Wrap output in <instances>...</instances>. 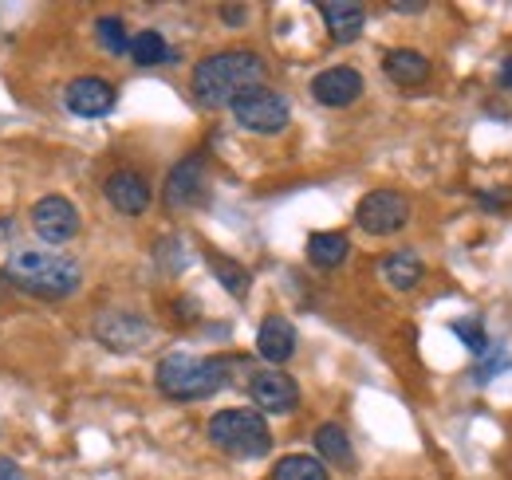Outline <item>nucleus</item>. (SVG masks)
Instances as JSON below:
<instances>
[{
  "label": "nucleus",
  "instance_id": "nucleus-28",
  "mask_svg": "<svg viewBox=\"0 0 512 480\" xmlns=\"http://www.w3.org/2000/svg\"><path fill=\"white\" fill-rule=\"evenodd\" d=\"M390 8H394V12H406V16H418V12H426V4H418V0H394Z\"/></svg>",
  "mask_w": 512,
  "mask_h": 480
},
{
  "label": "nucleus",
  "instance_id": "nucleus-15",
  "mask_svg": "<svg viewBox=\"0 0 512 480\" xmlns=\"http://www.w3.org/2000/svg\"><path fill=\"white\" fill-rule=\"evenodd\" d=\"M320 16L327 24V32H331V40H339V44H351L367 28V8L351 4V0H323Z\"/></svg>",
  "mask_w": 512,
  "mask_h": 480
},
{
  "label": "nucleus",
  "instance_id": "nucleus-2",
  "mask_svg": "<svg viewBox=\"0 0 512 480\" xmlns=\"http://www.w3.org/2000/svg\"><path fill=\"white\" fill-rule=\"evenodd\" d=\"M4 276L12 288H20L36 300H67L83 284L79 260L56 252V248H16L4 264Z\"/></svg>",
  "mask_w": 512,
  "mask_h": 480
},
{
  "label": "nucleus",
  "instance_id": "nucleus-4",
  "mask_svg": "<svg viewBox=\"0 0 512 480\" xmlns=\"http://www.w3.org/2000/svg\"><path fill=\"white\" fill-rule=\"evenodd\" d=\"M209 441L237 457V461H256V457H268L272 449V433H268V421L260 410H221L209 418Z\"/></svg>",
  "mask_w": 512,
  "mask_h": 480
},
{
  "label": "nucleus",
  "instance_id": "nucleus-21",
  "mask_svg": "<svg viewBox=\"0 0 512 480\" xmlns=\"http://www.w3.org/2000/svg\"><path fill=\"white\" fill-rule=\"evenodd\" d=\"M205 260H209L217 284H221L229 296L241 300V296L249 292V272H245V264H237V260H229V256H221V252H205Z\"/></svg>",
  "mask_w": 512,
  "mask_h": 480
},
{
  "label": "nucleus",
  "instance_id": "nucleus-10",
  "mask_svg": "<svg viewBox=\"0 0 512 480\" xmlns=\"http://www.w3.org/2000/svg\"><path fill=\"white\" fill-rule=\"evenodd\" d=\"M115 99H119L115 83L103 79V75H79V79L67 83L64 91V107L75 119H103V115H111Z\"/></svg>",
  "mask_w": 512,
  "mask_h": 480
},
{
  "label": "nucleus",
  "instance_id": "nucleus-26",
  "mask_svg": "<svg viewBox=\"0 0 512 480\" xmlns=\"http://www.w3.org/2000/svg\"><path fill=\"white\" fill-rule=\"evenodd\" d=\"M501 370H509V355H497V359H489V362H481V370L473 374L477 382H489L493 374H501Z\"/></svg>",
  "mask_w": 512,
  "mask_h": 480
},
{
  "label": "nucleus",
  "instance_id": "nucleus-16",
  "mask_svg": "<svg viewBox=\"0 0 512 480\" xmlns=\"http://www.w3.org/2000/svg\"><path fill=\"white\" fill-rule=\"evenodd\" d=\"M379 272H383V280L394 292H414L422 284V276H426V264H422L418 252L398 248V252H390V256L379 260Z\"/></svg>",
  "mask_w": 512,
  "mask_h": 480
},
{
  "label": "nucleus",
  "instance_id": "nucleus-20",
  "mask_svg": "<svg viewBox=\"0 0 512 480\" xmlns=\"http://www.w3.org/2000/svg\"><path fill=\"white\" fill-rule=\"evenodd\" d=\"M347 252H351V240L343 233H312L308 237V260L316 268H339L347 260Z\"/></svg>",
  "mask_w": 512,
  "mask_h": 480
},
{
  "label": "nucleus",
  "instance_id": "nucleus-27",
  "mask_svg": "<svg viewBox=\"0 0 512 480\" xmlns=\"http://www.w3.org/2000/svg\"><path fill=\"white\" fill-rule=\"evenodd\" d=\"M0 480H24L20 465H16L12 457H0Z\"/></svg>",
  "mask_w": 512,
  "mask_h": 480
},
{
  "label": "nucleus",
  "instance_id": "nucleus-8",
  "mask_svg": "<svg viewBox=\"0 0 512 480\" xmlns=\"http://www.w3.org/2000/svg\"><path fill=\"white\" fill-rule=\"evenodd\" d=\"M95 339L111 351H138L154 339L150 319L130 315V311H99L95 315Z\"/></svg>",
  "mask_w": 512,
  "mask_h": 480
},
{
  "label": "nucleus",
  "instance_id": "nucleus-5",
  "mask_svg": "<svg viewBox=\"0 0 512 480\" xmlns=\"http://www.w3.org/2000/svg\"><path fill=\"white\" fill-rule=\"evenodd\" d=\"M406 221H410V197L398 189H371L355 209V225L371 237H390Z\"/></svg>",
  "mask_w": 512,
  "mask_h": 480
},
{
  "label": "nucleus",
  "instance_id": "nucleus-22",
  "mask_svg": "<svg viewBox=\"0 0 512 480\" xmlns=\"http://www.w3.org/2000/svg\"><path fill=\"white\" fill-rule=\"evenodd\" d=\"M272 480H331V477H327L323 461H316V457H308V453H288V457L276 461Z\"/></svg>",
  "mask_w": 512,
  "mask_h": 480
},
{
  "label": "nucleus",
  "instance_id": "nucleus-7",
  "mask_svg": "<svg viewBox=\"0 0 512 480\" xmlns=\"http://www.w3.org/2000/svg\"><path fill=\"white\" fill-rule=\"evenodd\" d=\"M162 197H166V209L170 213H190L197 205H205V197H209V166H205V158L201 154L182 158L170 170Z\"/></svg>",
  "mask_w": 512,
  "mask_h": 480
},
{
  "label": "nucleus",
  "instance_id": "nucleus-19",
  "mask_svg": "<svg viewBox=\"0 0 512 480\" xmlns=\"http://www.w3.org/2000/svg\"><path fill=\"white\" fill-rule=\"evenodd\" d=\"M130 60L138 63V67H158V63L178 60V52L166 44L162 32L146 28V32H138V36H130Z\"/></svg>",
  "mask_w": 512,
  "mask_h": 480
},
{
  "label": "nucleus",
  "instance_id": "nucleus-6",
  "mask_svg": "<svg viewBox=\"0 0 512 480\" xmlns=\"http://www.w3.org/2000/svg\"><path fill=\"white\" fill-rule=\"evenodd\" d=\"M229 111H233L237 126H245V130H253V134H280V130L292 122V107H288V99H284V95H276V91H268V87L249 91V95H245V99H237Z\"/></svg>",
  "mask_w": 512,
  "mask_h": 480
},
{
  "label": "nucleus",
  "instance_id": "nucleus-32",
  "mask_svg": "<svg viewBox=\"0 0 512 480\" xmlns=\"http://www.w3.org/2000/svg\"><path fill=\"white\" fill-rule=\"evenodd\" d=\"M4 288H8V276H4V268H0V292H4Z\"/></svg>",
  "mask_w": 512,
  "mask_h": 480
},
{
  "label": "nucleus",
  "instance_id": "nucleus-23",
  "mask_svg": "<svg viewBox=\"0 0 512 480\" xmlns=\"http://www.w3.org/2000/svg\"><path fill=\"white\" fill-rule=\"evenodd\" d=\"M95 36L107 48V56H130V36L123 16H99L95 20Z\"/></svg>",
  "mask_w": 512,
  "mask_h": 480
},
{
  "label": "nucleus",
  "instance_id": "nucleus-9",
  "mask_svg": "<svg viewBox=\"0 0 512 480\" xmlns=\"http://www.w3.org/2000/svg\"><path fill=\"white\" fill-rule=\"evenodd\" d=\"M32 229H36V237L48 240V244H67L83 229V221H79V209L67 197L48 193V197H40L32 205Z\"/></svg>",
  "mask_w": 512,
  "mask_h": 480
},
{
  "label": "nucleus",
  "instance_id": "nucleus-30",
  "mask_svg": "<svg viewBox=\"0 0 512 480\" xmlns=\"http://www.w3.org/2000/svg\"><path fill=\"white\" fill-rule=\"evenodd\" d=\"M501 87H509V91H512V56L501 63Z\"/></svg>",
  "mask_w": 512,
  "mask_h": 480
},
{
  "label": "nucleus",
  "instance_id": "nucleus-29",
  "mask_svg": "<svg viewBox=\"0 0 512 480\" xmlns=\"http://www.w3.org/2000/svg\"><path fill=\"white\" fill-rule=\"evenodd\" d=\"M16 237V221L12 217H0V240H12Z\"/></svg>",
  "mask_w": 512,
  "mask_h": 480
},
{
  "label": "nucleus",
  "instance_id": "nucleus-18",
  "mask_svg": "<svg viewBox=\"0 0 512 480\" xmlns=\"http://www.w3.org/2000/svg\"><path fill=\"white\" fill-rule=\"evenodd\" d=\"M316 449H320L323 461H331V465H339V469H355V449H351L343 425L323 421L320 429H316Z\"/></svg>",
  "mask_w": 512,
  "mask_h": 480
},
{
  "label": "nucleus",
  "instance_id": "nucleus-24",
  "mask_svg": "<svg viewBox=\"0 0 512 480\" xmlns=\"http://www.w3.org/2000/svg\"><path fill=\"white\" fill-rule=\"evenodd\" d=\"M453 335L473 351V355H485V347H489V339H485V327L477 323V319H457L453 323Z\"/></svg>",
  "mask_w": 512,
  "mask_h": 480
},
{
  "label": "nucleus",
  "instance_id": "nucleus-25",
  "mask_svg": "<svg viewBox=\"0 0 512 480\" xmlns=\"http://www.w3.org/2000/svg\"><path fill=\"white\" fill-rule=\"evenodd\" d=\"M221 20H225L229 28H245V24H249V8H245V4H221Z\"/></svg>",
  "mask_w": 512,
  "mask_h": 480
},
{
  "label": "nucleus",
  "instance_id": "nucleus-14",
  "mask_svg": "<svg viewBox=\"0 0 512 480\" xmlns=\"http://www.w3.org/2000/svg\"><path fill=\"white\" fill-rule=\"evenodd\" d=\"M256 351H260V359L272 362V366L288 362L296 355V327L284 315H268L260 323V331H256Z\"/></svg>",
  "mask_w": 512,
  "mask_h": 480
},
{
  "label": "nucleus",
  "instance_id": "nucleus-1",
  "mask_svg": "<svg viewBox=\"0 0 512 480\" xmlns=\"http://www.w3.org/2000/svg\"><path fill=\"white\" fill-rule=\"evenodd\" d=\"M268 79V63L249 48H229V52H213L205 60L193 63V95L201 107H233L237 99H245L249 91H260Z\"/></svg>",
  "mask_w": 512,
  "mask_h": 480
},
{
  "label": "nucleus",
  "instance_id": "nucleus-17",
  "mask_svg": "<svg viewBox=\"0 0 512 480\" xmlns=\"http://www.w3.org/2000/svg\"><path fill=\"white\" fill-rule=\"evenodd\" d=\"M383 71L386 79L398 83V87H418V83L430 79V60L414 48H390L383 56Z\"/></svg>",
  "mask_w": 512,
  "mask_h": 480
},
{
  "label": "nucleus",
  "instance_id": "nucleus-12",
  "mask_svg": "<svg viewBox=\"0 0 512 480\" xmlns=\"http://www.w3.org/2000/svg\"><path fill=\"white\" fill-rule=\"evenodd\" d=\"M359 95H363V75L355 67H347V63L327 67L312 79V99L323 103V107H351Z\"/></svg>",
  "mask_w": 512,
  "mask_h": 480
},
{
  "label": "nucleus",
  "instance_id": "nucleus-11",
  "mask_svg": "<svg viewBox=\"0 0 512 480\" xmlns=\"http://www.w3.org/2000/svg\"><path fill=\"white\" fill-rule=\"evenodd\" d=\"M249 398L260 414H292L300 406V386L284 370H256L249 378Z\"/></svg>",
  "mask_w": 512,
  "mask_h": 480
},
{
  "label": "nucleus",
  "instance_id": "nucleus-31",
  "mask_svg": "<svg viewBox=\"0 0 512 480\" xmlns=\"http://www.w3.org/2000/svg\"><path fill=\"white\" fill-rule=\"evenodd\" d=\"M178 315H182V319H193V315H197L193 300H178Z\"/></svg>",
  "mask_w": 512,
  "mask_h": 480
},
{
  "label": "nucleus",
  "instance_id": "nucleus-3",
  "mask_svg": "<svg viewBox=\"0 0 512 480\" xmlns=\"http://www.w3.org/2000/svg\"><path fill=\"white\" fill-rule=\"evenodd\" d=\"M229 370H233L229 359H197L186 351H174L158 362L154 382L174 402H201V398H213L229 382Z\"/></svg>",
  "mask_w": 512,
  "mask_h": 480
},
{
  "label": "nucleus",
  "instance_id": "nucleus-13",
  "mask_svg": "<svg viewBox=\"0 0 512 480\" xmlns=\"http://www.w3.org/2000/svg\"><path fill=\"white\" fill-rule=\"evenodd\" d=\"M103 193H107V201L123 213V217H142L146 209H150V201H154V193H150V181L142 178L138 170H115L107 185H103Z\"/></svg>",
  "mask_w": 512,
  "mask_h": 480
}]
</instances>
